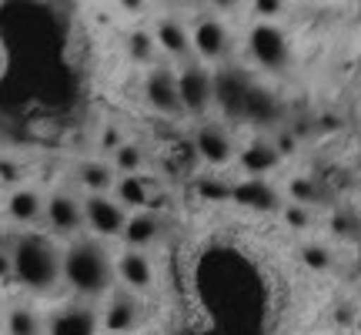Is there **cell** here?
Returning a JSON list of instances; mask_svg holds the SVG:
<instances>
[{"label": "cell", "mask_w": 361, "mask_h": 335, "mask_svg": "<svg viewBox=\"0 0 361 335\" xmlns=\"http://www.w3.org/2000/svg\"><path fill=\"white\" fill-rule=\"evenodd\" d=\"M7 215H11L17 225H34V221L44 215V198H40L34 188H17V192L7 198Z\"/></svg>", "instance_id": "20"}, {"label": "cell", "mask_w": 361, "mask_h": 335, "mask_svg": "<svg viewBox=\"0 0 361 335\" xmlns=\"http://www.w3.org/2000/svg\"><path fill=\"white\" fill-rule=\"evenodd\" d=\"M84 225L101 238H121L128 225V211L117 205L111 194H87L84 201Z\"/></svg>", "instance_id": "5"}, {"label": "cell", "mask_w": 361, "mask_h": 335, "mask_svg": "<svg viewBox=\"0 0 361 335\" xmlns=\"http://www.w3.org/2000/svg\"><path fill=\"white\" fill-rule=\"evenodd\" d=\"M188 34H191V51L201 61H221L231 51V30L221 24L218 17H197Z\"/></svg>", "instance_id": "7"}, {"label": "cell", "mask_w": 361, "mask_h": 335, "mask_svg": "<svg viewBox=\"0 0 361 335\" xmlns=\"http://www.w3.org/2000/svg\"><path fill=\"white\" fill-rule=\"evenodd\" d=\"M114 171H121V175H137L144 168V151H141V144H134V141H121L114 148Z\"/></svg>", "instance_id": "22"}, {"label": "cell", "mask_w": 361, "mask_h": 335, "mask_svg": "<svg viewBox=\"0 0 361 335\" xmlns=\"http://www.w3.org/2000/svg\"><path fill=\"white\" fill-rule=\"evenodd\" d=\"M144 98L157 114H180L178 101V74L171 67H151V74L144 81Z\"/></svg>", "instance_id": "10"}, {"label": "cell", "mask_w": 361, "mask_h": 335, "mask_svg": "<svg viewBox=\"0 0 361 335\" xmlns=\"http://www.w3.org/2000/svg\"><path fill=\"white\" fill-rule=\"evenodd\" d=\"M141 322V305L130 295H114L111 305L104 309V329L107 332H130L134 325Z\"/></svg>", "instance_id": "17"}, {"label": "cell", "mask_w": 361, "mask_h": 335, "mask_svg": "<svg viewBox=\"0 0 361 335\" xmlns=\"http://www.w3.org/2000/svg\"><path fill=\"white\" fill-rule=\"evenodd\" d=\"M211 88H214V101L228 117H241V107H245L247 88H251V78L238 67H221L218 74H211Z\"/></svg>", "instance_id": "8"}, {"label": "cell", "mask_w": 361, "mask_h": 335, "mask_svg": "<svg viewBox=\"0 0 361 335\" xmlns=\"http://www.w3.org/2000/svg\"><path fill=\"white\" fill-rule=\"evenodd\" d=\"M281 114V107H278V98L271 94L268 88H261L251 81V88H247V98H245V107H241V121H255V124H271V121H278Z\"/></svg>", "instance_id": "16"}, {"label": "cell", "mask_w": 361, "mask_h": 335, "mask_svg": "<svg viewBox=\"0 0 361 335\" xmlns=\"http://www.w3.org/2000/svg\"><path fill=\"white\" fill-rule=\"evenodd\" d=\"M164 232V221L157 218L154 211H134L128 215V225H124V242L130 245V252H144L147 245H154Z\"/></svg>", "instance_id": "12"}, {"label": "cell", "mask_w": 361, "mask_h": 335, "mask_svg": "<svg viewBox=\"0 0 361 335\" xmlns=\"http://www.w3.org/2000/svg\"><path fill=\"white\" fill-rule=\"evenodd\" d=\"M114 201L124 211L134 208V211H144V208L151 205V188H147V181L141 175H121L114 181Z\"/></svg>", "instance_id": "19"}, {"label": "cell", "mask_w": 361, "mask_h": 335, "mask_svg": "<svg viewBox=\"0 0 361 335\" xmlns=\"http://www.w3.org/2000/svg\"><path fill=\"white\" fill-rule=\"evenodd\" d=\"M61 278L84 298L104 295L114 282L111 252L97 238H78L67 252H61Z\"/></svg>", "instance_id": "1"}, {"label": "cell", "mask_w": 361, "mask_h": 335, "mask_svg": "<svg viewBox=\"0 0 361 335\" xmlns=\"http://www.w3.org/2000/svg\"><path fill=\"white\" fill-rule=\"evenodd\" d=\"M247 47H251V57H255L261 67H268V71H284L288 61H291V47H288L284 30L281 27H274V24H268V20L251 27Z\"/></svg>", "instance_id": "4"}, {"label": "cell", "mask_w": 361, "mask_h": 335, "mask_svg": "<svg viewBox=\"0 0 361 335\" xmlns=\"http://www.w3.org/2000/svg\"><path fill=\"white\" fill-rule=\"evenodd\" d=\"M194 188H197V194L204 198V201H231V184L228 181L214 178V175H204V178L194 181Z\"/></svg>", "instance_id": "26"}, {"label": "cell", "mask_w": 361, "mask_h": 335, "mask_svg": "<svg viewBox=\"0 0 361 335\" xmlns=\"http://www.w3.org/2000/svg\"><path fill=\"white\" fill-rule=\"evenodd\" d=\"M241 168H245V175L247 178H261V175H268V171H274L278 168V151H274V144L271 141H264V138H258V141H251L241 151Z\"/></svg>", "instance_id": "18"}, {"label": "cell", "mask_w": 361, "mask_h": 335, "mask_svg": "<svg viewBox=\"0 0 361 335\" xmlns=\"http://www.w3.org/2000/svg\"><path fill=\"white\" fill-rule=\"evenodd\" d=\"M97 329H101V315L90 305H67L54 312L47 322V335H97Z\"/></svg>", "instance_id": "11"}, {"label": "cell", "mask_w": 361, "mask_h": 335, "mask_svg": "<svg viewBox=\"0 0 361 335\" xmlns=\"http://www.w3.org/2000/svg\"><path fill=\"white\" fill-rule=\"evenodd\" d=\"M301 261L308 265V269H328L331 265V255H328V248L324 245H305L301 248Z\"/></svg>", "instance_id": "27"}, {"label": "cell", "mask_w": 361, "mask_h": 335, "mask_svg": "<svg viewBox=\"0 0 361 335\" xmlns=\"http://www.w3.org/2000/svg\"><path fill=\"white\" fill-rule=\"evenodd\" d=\"M154 44L168 54V57H178V61H184V57L191 54V34H188V27L180 24L178 17H161V20H157Z\"/></svg>", "instance_id": "14"}, {"label": "cell", "mask_w": 361, "mask_h": 335, "mask_svg": "<svg viewBox=\"0 0 361 335\" xmlns=\"http://www.w3.org/2000/svg\"><path fill=\"white\" fill-rule=\"evenodd\" d=\"M178 101L184 114L201 117L214 104V88H211V71L204 64H184L178 71Z\"/></svg>", "instance_id": "3"}, {"label": "cell", "mask_w": 361, "mask_h": 335, "mask_svg": "<svg viewBox=\"0 0 361 335\" xmlns=\"http://www.w3.org/2000/svg\"><path fill=\"white\" fill-rule=\"evenodd\" d=\"M114 271L121 275V282L128 285L130 292H147L154 285V265H151V258L144 252H124L117 258Z\"/></svg>", "instance_id": "13"}, {"label": "cell", "mask_w": 361, "mask_h": 335, "mask_svg": "<svg viewBox=\"0 0 361 335\" xmlns=\"http://www.w3.org/2000/svg\"><path fill=\"white\" fill-rule=\"evenodd\" d=\"M288 194H291V205H301V208L318 205V201L324 198L322 184H318L314 178H295L291 184H288Z\"/></svg>", "instance_id": "24"}, {"label": "cell", "mask_w": 361, "mask_h": 335, "mask_svg": "<svg viewBox=\"0 0 361 335\" xmlns=\"http://www.w3.org/2000/svg\"><path fill=\"white\" fill-rule=\"evenodd\" d=\"M231 201H238V205H245V208H255V211H274V208L281 205L278 192L271 184H264L261 178H247L241 184H231Z\"/></svg>", "instance_id": "15"}, {"label": "cell", "mask_w": 361, "mask_h": 335, "mask_svg": "<svg viewBox=\"0 0 361 335\" xmlns=\"http://www.w3.org/2000/svg\"><path fill=\"white\" fill-rule=\"evenodd\" d=\"M0 181H4V184L20 181V165H17V161H11V158H0Z\"/></svg>", "instance_id": "30"}, {"label": "cell", "mask_w": 361, "mask_h": 335, "mask_svg": "<svg viewBox=\"0 0 361 335\" xmlns=\"http://www.w3.org/2000/svg\"><path fill=\"white\" fill-rule=\"evenodd\" d=\"M13 275V261H11V252L0 248V278H11Z\"/></svg>", "instance_id": "32"}, {"label": "cell", "mask_w": 361, "mask_h": 335, "mask_svg": "<svg viewBox=\"0 0 361 335\" xmlns=\"http://www.w3.org/2000/svg\"><path fill=\"white\" fill-rule=\"evenodd\" d=\"M7 335H44V325L30 309L17 305V309L7 315Z\"/></svg>", "instance_id": "23"}, {"label": "cell", "mask_w": 361, "mask_h": 335, "mask_svg": "<svg viewBox=\"0 0 361 335\" xmlns=\"http://www.w3.org/2000/svg\"><path fill=\"white\" fill-rule=\"evenodd\" d=\"M78 181L87 188V194H107L114 188L117 171L107 161H80L78 165Z\"/></svg>", "instance_id": "21"}, {"label": "cell", "mask_w": 361, "mask_h": 335, "mask_svg": "<svg viewBox=\"0 0 361 335\" xmlns=\"http://www.w3.org/2000/svg\"><path fill=\"white\" fill-rule=\"evenodd\" d=\"M284 221H288L295 232H305V228H311V211L301 205H288L284 208Z\"/></svg>", "instance_id": "28"}, {"label": "cell", "mask_w": 361, "mask_h": 335, "mask_svg": "<svg viewBox=\"0 0 361 335\" xmlns=\"http://www.w3.org/2000/svg\"><path fill=\"white\" fill-rule=\"evenodd\" d=\"M13 278L30 292H51L61 282V252L47 235L27 232L11 248Z\"/></svg>", "instance_id": "2"}, {"label": "cell", "mask_w": 361, "mask_h": 335, "mask_svg": "<svg viewBox=\"0 0 361 335\" xmlns=\"http://www.w3.org/2000/svg\"><path fill=\"white\" fill-rule=\"evenodd\" d=\"M154 34H147V30H134V34H128V54L130 61H137V64H151L154 61Z\"/></svg>", "instance_id": "25"}, {"label": "cell", "mask_w": 361, "mask_h": 335, "mask_svg": "<svg viewBox=\"0 0 361 335\" xmlns=\"http://www.w3.org/2000/svg\"><path fill=\"white\" fill-rule=\"evenodd\" d=\"M194 155L211 168H224L234 161V138L224 124H201L194 131Z\"/></svg>", "instance_id": "6"}, {"label": "cell", "mask_w": 361, "mask_h": 335, "mask_svg": "<svg viewBox=\"0 0 361 335\" xmlns=\"http://www.w3.org/2000/svg\"><path fill=\"white\" fill-rule=\"evenodd\" d=\"M274 151H278V158H284V155H295V134L291 131H278V138H274Z\"/></svg>", "instance_id": "29"}, {"label": "cell", "mask_w": 361, "mask_h": 335, "mask_svg": "<svg viewBox=\"0 0 361 335\" xmlns=\"http://www.w3.org/2000/svg\"><path fill=\"white\" fill-rule=\"evenodd\" d=\"M255 11H258L261 17H274V13H281L284 7L281 4H274V0H258V4H255Z\"/></svg>", "instance_id": "31"}, {"label": "cell", "mask_w": 361, "mask_h": 335, "mask_svg": "<svg viewBox=\"0 0 361 335\" xmlns=\"http://www.w3.org/2000/svg\"><path fill=\"white\" fill-rule=\"evenodd\" d=\"M44 218L54 235H78L84 225V205L71 192H54L44 201Z\"/></svg>", "instance_id": "9"}]
</instances>
